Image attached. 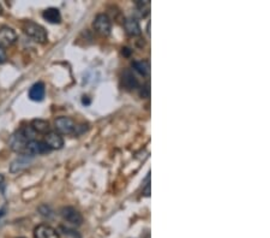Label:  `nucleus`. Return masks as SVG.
I'll return each instance as SVG.
<instances>
[{"instance_id": "20e7f679", "label": "nucleus", "mask_w": 270, "mask_h": 238, "mask_svg": "<svg viewBox=\"0 0 270 238\" xmlns=\"http://www.w3.org/2000/svg\"><path fill=\"white\" fill-rule=\"evenodd\" d=\"M28 140L25 139L24 134H23L22 129H20V130H17L15 132V134L12 135L11 137H10V141H9V145L10 148L13 150V152L16 153H21V154H23L24 153V149L26 147V144H28Z\"/></svg>"}, {"instance_id": "412c9836", "label": "nucleus", "mask_w": 270, "mask_h": 238, "mask_svg": "<svg viewBox=\"0 0 270 238\" xmlns=\"http://www.w3.org/2000/svg\"><path fill=\"white\" fill-rule=\"evenodd\" d=\"M20 238H24V237H20Z\"/></svg>"}, {"instance_id": "f257e3e1", "label": "nucleus", "mask_w": 270, "mask_h": 238, "mask_svg": "<svg viewBox=\"0 0 270 238\" xmlns=\"http://www.w3.org/2000/svg\"><path fill=\"white\" fill-rule=\"evenodd\" d=\"M23 30H24V33L29 38H31L38 44H46L47 40H48L47 31L45 30L44 26L35 22H31V21H28V22L24 23Z\"/></svg>"}, {"instance_id": "6e6552de", "label": "nucleus", "mask_w": 270, "mask_h": 238, "mask_svg": "<svg viewBox=\"0 0 270 238\" xmlns=\"http://www.w3.org/2000/svg\"><path fill=\"white\" fill-rule=\"evenodd\" d=\"M34 236L35 238H60L57 230L47 224H41L36 226L34 230Z\"/></svg>"}, {"instance_id": "9b49d317", "label": "nucleus", "mask_w": 270, "mask_h": 238, "mask_svg": "<svg viewBox=\"0 0 270 238\" xmlns=\"http://www.w3.org/2000/svg\"><path fill=\"white\" fill-rule=\"evenodd\" d=\"M124 28H125L126 34L130 36H138L141 35V25H139L138 21L135 18H128L124 21Z\"/></svg>"}, {"instance_id": "aec40b11", "label": "nucleus", "mask_w": 270, "mask_h": 238, "mask_svg": "<svg viewBox=\"0 0 270 238\" xmlns=\"http://www.w3.org/2000/svg\"><path fill=\"white\" fill-rule=\"evenodd\" d=\"M2 182H4V176H2V174H0V185L2 184Z\"/></svg>"}, {"instance_id": "9d476101", "label": "nucleus", "mask_w": 270, "mask_h": 238, "mask_svg": "<svg viewBox=\"0 0 270 238\" xmlns=\"http://www.w3.org/2000/svg\"><path fill=\"white\" fill-rule=\"evenodd\" d=\"M45 84L42 82H38V83L33 84L31 88L29 89V99L33 100V101H42L45 97Z\"/></svg>"}, {"instance_id": "39448f33", "label": "nucleus", "mask_w": 270, "mask_h": 238, "mask_svg": "<svg viewBox=\"0 0 270 238\" xmlns=\"http://www.w3.org/2000/svg\"><path fill=\"white\" fill-rule=\"evenodd\" d=\"M60 215L64 219V221L72 225V226H79V225H82V223H83L82 214L73 207H64L60 211Z\"/></svg>"}, {"instance_id": "1a4fd4ad", "label": "nucleus", "mask_w": 270, "mask_h": 238, "mask_svg": "<svg viewBox=\"0 0 270 238\" xmlns=\"http://www.w3.org/2000/svg\"><path fill=\"white\" fill-rule=\"evenodd\" d=\"M45 142L48 145L49 149H62L64 145V140H63L62 135L58 134L57 131H49L47 132L45 136Z\"/></svg>"}, {"instance_id": "2eb2a0df", "label": "nucleus", "mask_w": 270, "mask_h": 238, "mask_svg": "<svg viewBox=\"0 0 270 238\" xmlns=\"http://www.w3.org/2000/svg\"><path fill=\"white\" fill-rule=\"evenodd\" d=\"M30 126L34 129V131L40 132V134H47V132H49V129H51L48 121L44 120V119H34L31 121Z\"/></svg>"}, {"instance_id": "f8f14e48", "label": "nucleus", "mask_w": 270, "mask_h": 238, "mask_svg": "<svg viewBox=\"0 0 270 238\" xmlns=\"http://www.w3.org/2000/svg\"><path fill=\"white\" fill-rule=\"evenodd\" d=\"M45 20L48 23H52V24H58V23L62 22V15H60V11L55 7H49V9L45 10L44 13H42Z\"/></svg>"}, {"instance_id": "f3484780", "label": "nucleus", "mask_w": 270, "mask_h": 238, "mask_svg": "<svg viewBox=\"0 0 270 238\" xmlns=\"http://www.w3.org/2000/svg\"><path fill=\"white\" fill-rule=\"evenodd\" d=\"M136 6L138 9L139 13H141L142 17H147L149 15L150 11V1L149 0H138L136 2Z\"/></svg>"}, {"instance_id": "6ab92c4d", "label": "nucleus", "mask_w": 270, "mask_h": 238, "mask_svg": "<svg viewBox=\"0 0 270 238\" xmlns=\"http://www.w3.org/2000/svg\"><path fill=\"white\" fill-rule=\"evenodd\" d=\"M6 59H7L6 52H5V49L2 48V47H0V64L6 62Z\"/></svg>"}, {"instance_id": "0eeeda50", "label": "nucleus", "mask_w": 270, "mask_h": 238, "mask_svg": "<svg viewBox=\"0 0 270 238\" xmlns=\"http://www.w3.org/2000/svg\"><path fill=\"white\" fill-rule=\"evenodd\" d=\"M17 41V34L12 28L9 26H1L0 28V47L6 48V47L12 46Z\"/></svg>"}, {"instance_id": "dca6fc26", "label": "nucleus", "mask_w": 270, "mask_h": 238, "mask_svg": "<svg viewBox=\"0 0 270 238\" xmlns=\"http://www.w3.org/2000/svg\"><path fill=\"white\" fill-rule=\"evenodd\" d=\"M132 68L143 76H148L150 72V64L148 60H137L132 63Z\"/></svg>"}, {"instance_id": "ddd939ff", "label": "nucleus", "mask_w": 270, "mask_h": 238, "mask_svg": "<svg viewBox=\"0 0 270 238\" xmlns=\"http://www.w3.org/2000/svg\"><path fill=\"white\" fill-rule=\"evenodd\" d=\"M123 83L125 86L126 89L132 91V89L137 88L138 87V81H137L136 76L134 75L131 70H125L123 73Z\"/></svg>"}, {"instance_id": "f03ea898", "label": "nucleus", "mask_w": 270, "mask_h": 238, "mask_svg": "<svg viewBox=\"0 0 270 238\" xmlns=\"http://www.w3.org/2000/svg\"><path fill=\"white\" fill-rule=\"evenodd\" d=\"M92 26H94L95 31L99 34H101L103 36H107L111 34L112 30V22H111V18L108 17L105 13H100L95 17L94 22H92Z\"/></svg>"}, {"instance_id": "4468645a", "label": "nucleus", "mask_w": 270, "mask_h": 238, "mask_svg": "<svg viewBox=\"0 0 270 238\" xmlns=\"http://www.w3.org/2000/svg\"><path fill=\"white\" fill-rule=\"evenodd\" d=\"M29 166V161H28V157L26 155H22L21 158H18L17 160H15L11 164V167H10V171L11 173H18V172L25 170L26 167Z\"/></svg>"}, {"instance_id": "7ed1b4c3", "label": "nucleus", "mask_w": 270, "mask_h": 238, "mask_svg": "<svg viewBox=\"0 0 270 238\" xmlns=\"http://www.w3.org/2000/svg\"><path fill=\"white\" fill-rule=\"evenodd\" d=\"M54 125L57 132L60 135H72L76 134V130H77V125L73 121V119L68 117L57 118L54 121Z\"/></svg>"}, {"instance_id": "a211bd4d", "label": "nucleus", "mask_w": 270, "mask_h": 238, "mask_svg": "<svg viewBox=\"0 0 270 238\" xmlns=\"http://www.w3.org/2000/svg\"><path fill=\"white\" fill-rule=\"evenodd\" d=\"M150 94V88H149V83H145L144 87H142V91H141V96L143 97H149Z\"/></svg>"}, {"instance_id": "423d86ee", "label": "nucleus", "mask_w": 270, "mask_h": 238, "mask_svg": "<svg viewBox=\"0 0 270 238\" xmlns=\"http://www.w3.org/2000/svg\"><path fill=\"white\" fill-rule=\"evenodd\" d=\"M49 152H51V149H49L48 145L46 144V142L36 141V140H34V141L28 142L23 155H26V157H28V155L29 157H34V155L46 154V153H49Z\"/></svg>"}]
</instances>
